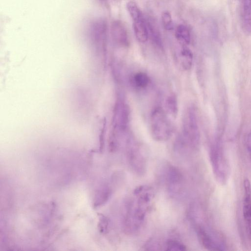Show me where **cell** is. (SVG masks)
Wrapping results in <instances>:
<instances>
[{
    "instance_id": "1",
    "label": "cell",
    "mask_w": 251,
    "mask_h": 251,
    "mask_svg": "<svg viewBox=\"0 0 251 251\" xmlns=\"http://www.w3.org/2000/svg\"><path fill=\"white\" fill-rule=\"evenodd\" d=\"M153 194V189L149 186L142 185L135 189L132 197L126 203L123 216V228L127 233H134L141 228Z\"/></svg>"
},
{
    "instance_id": "2",
    "label": "cell",
    "mask_w": 251,
    "mask_h": 251,
    "mask_svg": "<svg viewBox=\"0 0 251 251\" xmlns=\"http://www.w3.org/2000/svg\"><path fill=\"white\" fill-rule=\"evenodd\" d=\"M200 133L196 110L193 107L187 109L183 123L182 136L176 143L178 151L197 149L200 144Z\"/></svg>"
},
{
    "instance_id": "3",
    "label": "cell",
    "mask_w": 251,
    "mask_h": 251,
    "mask_svg": "<svg viewBox=\"0 0 251 251\" xmlns=\"http://www.w3.org/2000/svg\"><path fill=\"white\" fill-rule=\"evenodd\" d=\"M151 134L158 142L168 140L173 133V126L166 112L161 107L155 108L150 118Z\"/></svg>"
},
{
    "instance_id": "4",
    "label": "cell",
    "mask_w": 251,
    "mask_h": 251,
    "mask_svg": "<svg viewBox=\"0 0 251 251\" xmlns=\"http://www.w3.org/2000/svg\"><path fill=\"white\" fill-rule=\"evenodd\" d=\"M125 155L127 164L131 171L142 176L146 172L147 159L140 147L133 140L127 141Z\"/></svg>"
},
{
    "instance_id": "5",
    "label": "cell",
    "mask_w": 251,
    "mask_h": 251,
    "mask_svg": "<svg viewBox=\"0 0 251 251\" xmlns=\"http://www.w3.org/2000/svg\"><path fill=\"white\" fill-rule=\"evenodd\" d=\"M162 177L168 191L172 195L180 194L184 190L185 178L182 172L170 163L165 164L162 168Z\"/></svg>"
},
{
    "instance_id": "6",
    "label": "cell",
    "mask_w": 251,
    "mask_h": 251,
    "mask_svg": "<svg viewBox=\"0 0 251 251\" xmlns=\"http://www.w3.org/2000/svg\"><path fill=\"white\" fill-rule=\"evenodd\" d=\"M210 158L214 174L217 180L224 183L228 174V166L226 159L218 146L211 149Z\"/></svg>"
},
{
    "instance_id": "7",
    "label": "cell",
    "mask_w": 251,
    "mask_h": 251,
    "mask_svg": "<svg viewBox=\"0 0 251 251\" xmlns=\"http://www.w3.org/2000/svg\"><path fill=\"white\" fill-rule=\"evenodd\" d=\"M129 121V111L126 105L123 102H119L116 107L115 115V127L116 134L119 136L127 128Z\"/></svg>"
},
{
    "instance_id": "8",
    "label": "cell",
    "mask_w": 251,
    "mask_h": 251,
    "mask_svg": "<svg viewBox=\"0 0 251 251\" xmlns=\"http://www.w3.org/2000/svg\"><path fill=\"white\" fill-rule=\"evenodd\" d=\"M243 216L248 233L251 238V185L248 178L244 181Z\"/></svg>"
},
{
    "instance_id": "9",
    "label": "cell",
    "mask_w": 251,
    "mask_h": 251,
    "mask_svg": "<svg viewBox=\"0 0 251 251\" xmlns=\"http://www.w3.org/2000/svg\"><path fill=\"white\" fill-rule=\"evenodd\" d=\"M111 32L114 40L123 46L129 44L128 32L125 25L120 21H115L111 26Z\"/></svg>"
},
{
    "instance_id": "10",
    "label": "cell",
    "mask_w": 251,
    "mask_h": 251,
    "mask_svg": "<svg viewBox=\"0 0 251 251\" xmlns=\"http://www.w3.org/2000/svg\"><path fill=\"white\" fill-rule=\"evenodd\" d=\"M241 25L244 33H251V0H243Z\"/></svg>"
},
{
    "instance_id": "11",
    "label": "cell",
    "mask_w": 251,
    "mask_h": 251,
    "mask_svg": "<svg viewBox=\"0 0 251 251\" xmlns=\"http://www.w3.org/2000/svg\"><path fill=\"white\" fill-rule=\"evenodd\" d=\"M135 36L141 43H145L149 38V32L145 19L144 17L133 21Z\"/></svg>"
},
{
    "instance_id": "12",
    "label": "cell",
    "mask_w": 251,
    "mask_h": 251,
    "mask_svg": "<svg viewBox=\"0 0 251 251\" xmlns=\"http://www.w3.org/2000/svg\"><path fill=\"white\" fill-rule=\"evenodd\" d=\"M196 232L200 243L204 248L211 251L219 250L218 246L204 228L198 226L196 227Z\"/></svg>"
},
{
    "instance_id": "13",
    "label": "cell",
    "mask_w": 251,
    "mask_h": 251,
    "mask_svg": "<svg viewBox=\"0 0 251 251\" xmlns=\"http://www.w3.org/2000/svg\"><path fill=\"white\" fill-rule=\"evenodd\" d=\"M193 55L191 50L186 46H183L180 50L178 62L181 69L184 71L190 70L192 65Z\"/></svg>"
},
{
    "instance_id": "14",
    "label": "cell",
    "mask_w": 251,
    "mask_h": 251,
    "mask_svg": "<svg viewBox=\"0 0 251 251\" xmlns=\"http://www.w3.org/2000/svg\"><path fill=\"white\" fill-rule=\"evenodd\" d=\"M147 25L149 36H150L153 43L159 48H163L160 33L155 22L151 18L145 19Z\"/></svg>"
},
{
    "instance_id": "15",
    "label": "cell",
    "mask_w": 251,
    "mask_h": 251,
    "mask_svg": "<svg viewBox=\"0 0 251 251\" xmlns=\"http://www.w3.org/2000/svg\"><path fill=\"white\" fill-rule=\"evenodd\" d=\"M175 37L182 46H187L190 42V33L187 27L182 24L178 25L175 31Z\"/></svg>"
},
{
    "instance_id": "16",
    "label": "cell",
    "mask_w": 251,
    "mask_h": 251,
    "mask_svg": "<svg viewBox=\"0 0 251 251\" xmlns=\"http://www.w3.org/2000/svg\"><path fill=\"white\" fill-rule=\"evenodd\" d=\"M165 107L168 114L173 118L177 116L178 113V103L176 97L174 94L169 96L166 100Z\"/></svg>"
},
{
    "instance_id": "17",
    "label": "cell",
    "mask_w": 251,
    "mask_h": 251,
    "mask_svg": "<svg viewBox=\"0 0 251 251\" xmlns=\"http://www.w3.org/2000/svg\"><path fill=\"white\" fill-rule=\"evenodd\" d=\"M133 84L137 88H145L150 83V78L147 74L144 72H138L132 77Z\"/></svg>"
},
{
    "instance_id": "18",
    "label": "cell",
    "mask_w": 251,
    "mask_h": 251,
    "mask_svg": "<svg viewBox=\"0 0 251 251\" xmlns=\"http://www.w3.org/2000/svg\"><path fill=\"white\" fill-rule=\"evenodd\" d=\"M126 8L133 21L144 17L142 11L134 1H128L126 3Z\"/></svg>"
},
{
    "instance_id": "19",
    "label": "cell",
    "mask_w": 251,
    "mask_h": 251,
    "mask_svg": "<svg viewBox=\"0 0 251 251\" xmlns=\"http://www.w3.org/2000/svg\"><path fill=\"white\" fill-rule=\"evenodd\" d=\"M165 250L184 251L186 250L185 246L180 242L174 239L168 240L165 243Z\"/></svg>"
},
{
    "instance_id": "20",
    "label": "cell",
    "mask_w": 251,
    "mask_h": 251,
    "mask_svg": "<svg viewBox=\"0 0 251 251\" xmlns=\"http://www.w3.org/2000/svg\"><path fill=\"white\" fill-rule=\"evenodd\" d=\"M161 21L164 28L167 30L174 29L172 16L168 11H163L161 15Z\"/></svg>"
},
{
    "instance_id": "21",
    "label": "cell",
    "mask_w": 251,
    "mask_h": 251,
    "mask_svg": "<svg viewBox=\"0 0 251 251\" xmlns=\"http://www.w3.org/2000/svg\"><path fill=\"white\" fill-rule=\"evenodd\" d=\"M108 221L106 218L104 216L101 217L100 222V232L105 233L107 231Z\"/></svg>"
},
{
    "instance_id": "22",
    "label": "cell",
    "mask_w": 251,
    "mask_h": 251,
    "mask_svg": "<svg viewBox=\"0 0 251 251\" xmlns=\"http://www.w3.org/2000/svg\"><path fill=\"white\" fill-rule=\"evenodd\" d=\"M247 148L251 160V132L249 133L247 138Z\"/></svg>"
},
{
    "instance_id": "23",
    "label": "cell",
    "mask_w": 251,
    "mask_h": 251,
    "mask_svg": "<svg viewBox=\"0 0 251 251\" xmlns=\"http://www.w3.org/2000/svg\"><path fill=\"white\" fill-rule=\"evenodd\" d=\"M116 3H119L121 0H114Z\"/></svg>"
}]
</instances>
